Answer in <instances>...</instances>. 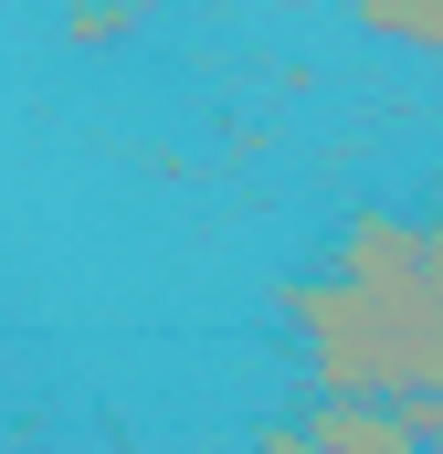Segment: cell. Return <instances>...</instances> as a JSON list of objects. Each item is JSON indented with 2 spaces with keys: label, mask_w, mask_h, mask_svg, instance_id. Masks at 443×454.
I'll list each match as a JSON object with an SVG mask.
<instances>
[{
  "label": "cell",
  "mask_w": 443,
  "mask_h": 454,
  "mask_svg": "<svg viewBox=\"0 0 443 454\" xmlns=\"http://www.w3.org/2000/svg\"><path fill=\"white\" fill-rule=\"evenodd\" d=\"M285 328L307 348L317 391H359V402H423L443 391V264L433 275H296L275 286Z\"/></svg>",
  "instance_id": "1"
},
{
  "label": "cell",
  "mask_w": 443,
  "mask_h": 454,
  "mask_svg": "<svg viewBox=\"0 0 443 454\" xmlns=\"http://www.w3.org/2000/svg\"><path fill=\"white\" fill-rule=\"evenodd\" d=\"M328 264H338V275H433V264H443V223L391 212V201H359V212L338 223Z\"/></svg>",
  "instance_id": "2"
},
{
  "label": "cell",
  "mask_w": 443,
  "mask_h": 454,
  "mask_svg": "<svg viewBox=\"0 0 443 454\" xmlns=\"http://www.w3.org/2000/svg\"><path fill=\"white\" fill-rule=\"evenodd\" d=\"M412 444H423L412 402H359V391H317V412H307V454H412Z\"/></svg>",
  "instance_id": "3"
},
{
  "label": "cell",
  "mask_w": 443,
  "mask_h": 454,
  "mask_svg": "<svg viewBox=\"0 0 443 454\" xmlns=\"http://www.w3.org/2000/svg\"><path fill=\"white\" fill-rule=\"evenodd\" d=\"M359 32L401 53H443V0H359Z\"/></svg>",
  "instance_id": "4"
},
{
  "label": "cell",
  "mask_w": 443,
  "mask_h": 454,
  "mask_svg": "<svg viewBox=\"0 0 443 454\" xmlns=\"http://www.w3.org/2000/svg\"><path fill=\"white\" fill-rule=\"evenodd\" d=\"M137 21H148V0H64V43H74V53H106Z\"/></svg>",
  "instance_id": "5"
},
{
  "label": "cell",
  "mask_w": 443,
  "mask_h": 454,
  "mask_svg": "<svg viewBox=\"0 0 443 454\" xmlns=\"http://www.w3.org/2000/svg\"><path fill=\"white\" fill-rule=\"evenodd\" d=\"M412 423H423V444H443V391H423V402H412Z\"/></svg>",
  "instance_id": "6"
}]
</instances>
